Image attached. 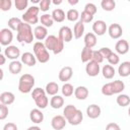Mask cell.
<instances>
[{"instance_id":"cell-1","label":"cell","mask_w":130,"mask_h":130,"mask_svg":"<svg viewBox=\"0 0 130 130\" xmlns=\"http://www.w3.org/2000/svg\"><path fill=\"white\" fill-rule=\"evenodd\" d=\"M16 40L19 43H25V44H31L35 36H34V30L30 26V24L22 21L16 30Z\"/></svg>"},{"instance_id":"cell-2","label":"cell","mask_w":130,"mask_h":130,"mask_svg":"<svg viewBox=\"0 0 130 130\" xmlns=\"http://www.w3.org/2000/svg\"><path fill=\"white\" fill-rule=\"evenodd\" d=\"M48 51H52L55 55L60 54L64 49V42L55 35H49L44 42Z\"/></svg>"},{"instance_id":"cell-3","label":"cell","mask_w":130,"mask_h":130,"mask_svg":"<svg viewBox=\"0 0 130 130\" xmlns=\"http://www.w3.org/2000/svg\"><path fill=\"white\" fill-rule=\"evenodd\" d=\"M35 77L31 74L24 73L20 76L18 80V90L21 93H28L32 91L34 86H35Z\"/></svg>"},{"instance_id":"cell-4","label":"cell","mask_w":130,"mask_h":130,"mask_svg":"<svg viewBox=\"0 0 130 130\" xmlns=\"http://www.w3.org/2000/svg\"><path fill=\"white\" fill-rule=\"evenodd\" d=\"M32 51L34 55L36 56L37 60L40 63H47L50 60V54L49 51L47 50L46 46L42 42H36L32 46Z\"/></svg>"},{"instance_id":"cell-5","label":"cell","mask_w":130,"mask_h":130,"mask_svg":"<svg viewBox=\"0 0 130 130\" xmlns=\"http://www.w3.org/2000/svg\"><path fill=\"white\" fill-rule=\"evenodd\" d=\"M40 12V7L32 5L28 7L25 12L22 14V21L28 23V24H37L40 21V17L38 16Z\"/></svg>"},{"instance_id":"cell-6","label":"cell","mask_w":130,"mask_h":130,"mask_svg":"<svg viewBox=\"0 0 130 130\" xmlns=\"http://www.w3.org/2000/svg\"><path fill=\"white\" fill-rule=\"evenodd\" d=\"M13 40V32L9 27H4L0 30V43L2 46H10Z\"/></svg>"},{"instance_id":"cell-7","label":"cell","mask_w":130,"mask_h":130,"mask_svg":"<svg viewBox=\"0 0 130 130\" xmlns=\"http://www.w3.org/2000/svg\"><path fill=\"white\" fill-rule=\"evenodd\" d=\"M108 34L113 40H118L123 35V28L119 23H111L108 26Z\"/></svg>"},{"instance_id":"cell-8","label":"cell","mask_w":130,"mask_h":130,"mask_svg":"<svg viewBox=\"0 0 130 130\" xmlns=\"http://www.w3.org/2000/svg\"><path fill=\"white\" fill-rule=\"evenodd\" d=\"M58 32H59L58 34V37L64 43H69L70 41H72V39L74 37L73 36V30L69 26H67V25H64V26L60 27V29H59Z\"/></svg>"},{"instance_id":"cell-9","label":"cell","mask_w":130,"mask_h":130,"mask_svg":"<svg viewBox=\"0 0 130 130\" xmlns=\"http://www.w3.org/2000/svg\"><path fill=\"white\" fill-rule=\"evenodd\" d=\"M3 54L6 56L7 59H10V60H12V61L17 60L18 57H21L20 50H19L16 46H13V45H10V46L6 47Z\"/></svg>"},{"instance_id":"cell-10","label":"cell","mask_w":130,"mask_h":130,"mask_svg":"<svg viewBox=\"0 0 130 130\" xmlns=\"http://www.w3.org/2000/svg\"><path fill=\"white\" fill-rule=\"evenodd\" d=\"M100 71H101V67H100L99 63H96V62H94L92 60L86 63V65H85V72H86V74L88 76L95 77V76L99 75Z\"/></svg>"},{"instance_id":"cell-11","label":"cell","mask_w":130,"mask_h":130,"mask_svg":"<svg viewBox=\"0 0 130 130\" xmlns=\"http://www.w3.org/2000/svg\"><path fill=\"white\" fill-rule=\"evenodd\" d=\"M107 30H108V25L104 20L99 19L92 23V31L95 36H103L106 34Z\"/></svg>"},{"instance_id":"cell-12","label":"cell","mask_w":130,"mask_h":130,"mask_svg":"<svg viewBox=\"0 0 130 130\" xmlns=\"http://www.w3.org/2000/svg\"><path fill=\"white\" fill-rule=\"evenodd\" d=\"M67 120L62 115H56L51 120V126L54 130H62L66 126Z\"/></svg>"},{"instance_id":"cell-13","label":"cell","mask_w":130,"mask_h":130,"mask_svg":"<svg viewBox=\"0 0 130 130\" xmlns=\"http://www.w3.org/2000/svg\"><path fill=\"white\" fill-rule=\"evenodd\" d=\"M73 75V69L70 66H64L60 69L59 74H58V78L60 81H63L66 83V81H69L71 79Z\"/></svg>"},{"instance_id":"cell-14","label":"cell","mask_w":130,"mask_h":130,"mask_svg":"<svg viewBox=\"0 0 130 130\" xmlns=\"http://www.w3.org/2000/svg\"><path fill=\"white\" fill-rule=\"evenodd\" d=\"M129 47H130V45H129L128 41L121 39L116 43L115 50H116V53L118 55H125L129 52Z\"/></svg>"},{"instance_id":"cell-15","label":"cell","mask_w":130,"mask_h":130,"mask_svg":"<svg viewBox=\"0 0 130 130\" xmlns=\"http://www.w3.org/2000/svg\"><path fill=\"white\" fill-rule=\"evenodd\" d=\"M20 59H21V63L22 64H24L26 66H29V67L35 66L36 63H37V61H38L37 58H36V56L32 53H30V52H24V53H22Z\"/></svg>"},{"instance_id":"cell-16","label":"cell","mask_w":130,"mask_h":130,"mask_svg":"<svg viewBox=\"0 0 130 130\" xmlns=\"http://www.w3.org/2000/svg\"><path fill=\"white\" fill-rule=\"evenodd\" d=\"M34 36H35V39L38 40V42H41V41H45L47 39V37L49 36L48 35V28L43 26V25H37L35 28H34Z\"/></svg>"},{"instance_id":"cell-17","label":"cell","mask_w":130,"mask_h":130,"mask_svg":"<svg viewBox=\"0 0 130 130\" xmlns=\"http://www.w3.org/2000/svg\"><path fill=\"white\" fill-rule=\"evenodd\" d=\"M101 114H102L101 107L95 104H91L86 108V115L90 119H96L101 116Z\"/></svg>"},{"instance_id":"cell-18","label":"cell","mask_w":130,"mask_h":130,"mask_svg":"<svg viewBox=\"0 0 130 130\" xmlns=\"http://www.w3.org/2000/svg\"><path fill=\"white\" fill-rule=\"evenodd\" d=\"M29 119L32 123L35 124H40L44 121V114L41 111V109L37 108V109H32L29 112Z\"/></svg>"},{"instance_id":"cell-19","label":"cell","mask_w":130,"mask_h":130,"mask_svg":"<svg viewBox=\"0 0 130 130\" xmlns=\"http://www.w3.org/2000/svg\"><path fill=\"white\" fill-rule=\"evenodd\" d=\"M88 94H89V90H88V88H87L86 86H84V85H79V86H77V87L74 89V95H75V98H76L77 100H79V101L85 100V99L88 96Z\"/></svg>"},{"instance_id":"cell-20","label":"cell","mask_w":130,"mask_h":130,"mask_svg":"<svg viewBox=\"0 0 130 130\" xmlns=\"http://www.w3.org/2000/svg\"><path fill=\"white\" fill-rule=\"evenodd\" d=\"M15 101V95L13 92L11 91H3L1 94H0V102L1 104L3 105H6V106H9L11 104H13Z\"/></svg>"},{"instance_id":"cell-21","label":"cell","mask_w":130,"mask_h":130,"mask_svg":"<svg viewBox=\"0 0 130 130\" xmlns=\"http://www.w3.org/2000/svg\"><path fill=\"white\" fill-rule=\"evenodd\" d=\"M32 100L35 101L36 106H37L39 109H41V110L47 108V106H48V104H49V99L47 98V93H46V92H45V93H42V94H40V95H38V96H36V98L32 99Z\"/></svg>"},{"instance_id":"cell-22","label":"cell","mask_w":130,"mask_h":130,"mask_svg":"<svg viewBox=\"0 0 130 130\" xmlns=\"http://www.w3.org/2000/svg\"><path fill=\"white\" fill-rule=\"evenodd\" d=\"M83 42H84V47L92 49L95 45H96V36L93 32H87L85 34L84 38H83Z\"/></svg>"},{"instance_id":"cell-23","label":"cell","mask_w":130,"mask_h":130,"mask_svg":"<svg viewBox=\"0 0 130 130\" xmlns=\"http://www.w3.org/2000/svg\"><path fill=\"white\" fill-rule=\"evenodd\" d=\"M118 73L121 77H128L130 76V61L122 62L118 67Z\"/></svg>"},{"instance_id":"cell-24","label":"cell","mask_w":130,"mask_h":130,"mask_svg":"<svg viewBox=\"0 0 130 130\" xmlns=\"http://www.w3.org/2000/svg\"><path fill=\"white\" fill-rule=\"evenodd\" d=\"M102 73H103L104 78H106V79H112V78L115 76L116 70H115L114 66H112V65H110V64H107V65H104V66H103V68H102Z\"/></svg>"},{"instance_id":"cell-25","label":"cell","mask_w":130,"mask_h":130,"mask_svg":"<svg viewBox=\"0 0 130 130\" xmlns=\"http://www.w3.org/2000/svg\"><path fill=\"white\" fill-rule=\"evenodd\" d=\"M84 34V23L81 20H78L73 27V36L75 39H80Z\"/></svg>"},{"instance_id":"cell-26","label":"cell","mask_w":130,"mask_h":130,"mask_svg":"<svg viewBox=\"0 0 130 130\" xmlns=\"http://www.w3.org/2000/svg\"><path fill=\"white\" fill-rule=\"evenodd\" d=\"M8 70L11 74H18L22 70V63L18 60L11 61L8 65Z\"/></svg>"},{"instance_id":"cell-27","label":"cell","mask_w":130,"mask_h":130,"mask_svg":"<svg viewBox=\"0 0 130 130\" xmlns=\"http://www.w3.org/2000/svg\"><path fill=\"white\" fill-rule=\"evenodd\" d=\"M51 15H52L54 21H56V22H63V21L65 20V17H66V14H65L64 10L61 9V8H56V9H54V10L52 11Z\"/></svg>"},{"instance_id":"cell-28","label":"cell","mask_w":130,"mask_h":130,"mask_svg":"<svg viewBox=\"0 0 130 130\" xmlns=\"http://www.w3.org/2000/svg\"><path fill=\"white\" fill-rule=\"evenodd\" d=\"M82 120H83V114H82V112H81V110H77L76 111V113L67 121L70 125H72V126H77V125H79L81 122H82Z\"/></svg>"},{"instance_id":"cell-29","label":"cell","mask_w":130,"mask_h":130,"mask_svg":"<svg viewBox=\"0 0 130 130\" xmlns=\"http://www.w3.org/2000/svg\"><path fill=\"white\" fill-rule=\"evenodd\" d=\"M40 22H41V25L45 26V27H51L54 23V19L52 17L51 14L49 13H44L40 16Z\"/></svg>"},{"instance_id":"cell-30","label":"cell","mask_w":130,"mask_h":130,"mask_svg":"<svg viewBox=\"0 0 130 130\" xmlns=\"http://www.w3.org/2000/svg\"><path fill=\"white\" fill-rule=\"evenodd\" d=\"M45 90H46V93L49 94V95H52V96L56 95L58 93V91H59V85L55 81H50L49 83L46 84Z\"/></svg>"},{"instance_id":"cell-31","label":"cell","mask_w":130,"mask_h":130,"mask_svg":"<svg viewBox=\"0 0 130 130\" xmlns=\"http://www.w3.org/2000/svg\"><path fill=\"white\" fill-rule=\"evenodd\" d=\"M63 105H64V99L61 95H58V94L53 95L50 100V106L53 109H60L63 107Z\"/></svg>"},{"instance_id":"cell-32","label":"cell","mask_w":130,"mask_h":130,"mask_svg":"<svg viewBox=\"0 0 130 130\" xmlns=\"http://www.w3.org/2000/svg\"><path fill=\"white\" fill-rule=\"evenodd\" d=\"M92 52H93L92 49H89V48L84 47V48L82 49V51H81V55H80L81 62H83V63H87V62L91 61V59H92Z\"/></svg>"},{"instance_id":"cell-33","label":"cell","mask_w":130,"mask_h":130,"mask_svg":"<svg viewBox=\"0 0 130 130\" xmlns=\"http://www.w3.org/2000/svg\"><path fill=\"white\" fill-rule=\"evenodd\" d=\"M116 102H117L118 106H120V107H123V108L127 107L130 105V96L125 93H120V94H118Z\"/></svg>"},{"instance_id":"cell-34","label":"cell","mask_w":130,"mask_h":130,"mask_svg":"<svg viewBox=\"0 0 130 130\" xmlns=\"http://www.w3.org/2000/svg\"><path fill=\"white\" fill-rule=\"evenodd\" d=\"M77 110H78V109H77L75 106H73V105H67V106L64 108V110H63V116H64L65 119L68 121V120L76 113Z\"/></svg>"},{"instance_id":"cell-35","label":"cell","mask_w":130,"mask_h":130,"mask_svg":"<svg viewBox=\"0 0 130 130\" xmlns=\"http://www.w3.org/2000/svg\"><path fill=\"white\" fill-rule=\"evenodd\" d=\"M66 18L69 20V21H78V19L80 18V14L78 12L77 9L75 8H71L69 9L67 12H66Z\"/></svg>"},{"instance_id":"cell-36","label":"cell","mask_w":130,"mask_h":130,"mask_svg":"<svg viewBox=\"0 0 130 130\" xmlns=\"http://www.w3.org/2000/svg\"><path fill=\"white\" fill-rule=\"evenodd\" d=\"M74 87H73V85L71 84V83H69V82H66V83H64L63 84V86H62V94L65 96V98H69V96H71L73 93H74Z\"/></svg>"},{"instance_id":"cell-37","label":"cell","mask_w":130,"mask_h":130,"mask_svg":"<svg viewBox=\"0 0 130 130\" xmlns=\"http://www.w3.org/2000/svg\"><path fill=\"white\" fill-rule=\"evenodd\" d=\"M21 22H22V20L20 18H18V17H11V18L8 19L7 24H8V27L11 30H17Z\"/></svg>"},{"instance_id":"cell-38","label":"cell","mask_w":130,"mask_h":130,"mask_svg":"<svg viewBox=\"0 0 130 130\" xmlns=\"http://www.w3.org/2000/svg\"><path fill=\"white\" fill-rule=\"evenodd\" d=\"M112 86L114 89V93H118V94H120L125 89V83L119 79L112 81Z\"/></svg>"},{"instance_id":"cell-39","label":"cell","mask_w":130,"mask_h":130,"mask_svg":"<svg viewBox=\"0 0 130 130\" xmlns=\"http://www.w3.org/2000/svg\"><path fill=\"white\" fill-rule=\"evenodd\" d=\"M101 6L105 11H112L116 7V2L114 0H102Z\"/></svg>"},{"instance_id":"cell-40","label":"cell","mask_w":130,"mask_h":130,"mask_svg":"<svg viewBox=\"0 0 130 130\" xmlns=\"http://www.w3.org/2000/svg\"><path fill=\"white\" fill-rule=\"evenodd\" d=\"M102 93L106 96H111L114 93V89H113V86H112V82H108V83H105L103 86H102Z\"/></svg>"},{"instance_id":"cell-41","label":"cell","mask_w":130,"mask_h":130,"mask_svg":"<svg viewBox=\"0 0 130 130\" xmlns=\"http://www.w3.org/2000/svg\"><path fill=\"white\" fill-rule=\"evenodd\" d=\"M14 5L15 8L19 11H22L24 9H27V5H28V1L27 0H15L14 1Z\"/></svg>"},{"instance_id":"cell-42","label":"cell","mask_w":130,"mask_h":130,"mask_svg":"<svg viewBox=\"0 0 130 130\" xmlns=\"http://www.w3.org/2000/svg\"><path fill=\"white\" fill-rule=\"evenodd\" d=\"M92 19H93V15L92 14H90V13L84 11V10L81 12L79 20H81L83 23H89V22L92 21Z\"/></svg>"},{"instance_id":"cell-43","label":"cell","mask_w":130,"mask_h":130,"mask_svg":"<svg viewBox=\"0 0 130 130\" xmlns=\"http://www.w3.org/2000/svg\"><path fill=\"white\" fill-rule=\"evenodd\" d=\"M108 60V62H109V64L110 65H117V64H119L120 63V57H119V55L117 54V53H112L111 54V56L107 59Z\"/></svg>"},{"instance_id":"cell-44","label":"cell","mask_w":130,"mask_h":130,"mask_svg":"<svg viewBox=\"0 0 130 130\" xmlns=\"http://www.w3.org/2000/svg\"><path fill=\"white\" fill-rule=\"evenodd\" d=\"M11 6H12V1L11 0H0V9L2 11L10 10Z\"/></svg>"},{"instance_id":"cell-45","label":"cell","mask_w":130,"mask_h":130,"mask_svg":"<svg viewBox=\"0 0 130 130\" xmlns=\"http://www.w3.org/2000/svg\"><path fill=\"white\" fill-rule=\"evenodd\" d=\"M51 3H52L51 0H41V2L39 3L40 10L41 11H44V12L48 11L49 8H50V6H51Z\"/></svg>"},{"instance_id":"cell-46","label":"cell","mask_w":130,"mask_h":130,"mask_svg":"<svg viewBox=\"0 0 130 130\" xmlns=\"http://www.w3.org/2000/svg\"><path fill=\"white\" fill-rule=\"evenodd\" d=\"M84 11H86V12H88V13L94 15V14L96 13L98 9H96V6H95L93 3L88 2V3H86L85 6H84Z\"/></svg>"},{"instance_id":"cell-47","label":"cell","mask_w":130,"mask_h":130,"mask_svg":"<svg viewBox=\"0 0 130 130\" xmlns=\"http://www.w3.org/2000/svg\"><path fill=\"white\" fill-rule=\"evenodd\" d=\"M8 113H9L8 107H7L6 105L1 104V105H0V120L6 119V117L8 116Z\"/></svg>"},{"instance_id":"cell-48","label":"cell","mask_w":130,"mask_h":130,"mask_svg":"<svg viewBox=\"0 0 130 130\" xmlns=\"http://www.w3.org/2000/svg\"><path fill=\"white\" fill-rule=\"evenodd\" d=\"M99 51H100V53L102 54V56H103L104 59H108V58L111 56V54L113 53V51H112L110 48H108V47H103V48H101Z\"/></svg>"},{"instance_id":"cell-49","label":"cell","mask_w":130,"mask_h":130,"mask_svg":"<svg viewBox=\"0 0 130 130\" xmlns=\"http://www.w3.org/2000/svg\"><path fill=\"white\" fill-rule=\"evenodd\" d=\"M91 60L94 61V62H96V63H99V64H101L104 61V58H103V56H102V54L100 53L99 50L92 52V59Z\"/></svg>"},{"instance_id":"cell-50","label":"cell","mask_w":130,"mask_h":130,"mask_svg":"<svg viewBox=\"0 0 130 130\" xmlns=\"http://www.w3.org/2000/svg\"><path fill=\"white\" fill-rule=\"evenodd\" d=\"M3 130H18L17 128V125L15 123H12V122H8L4 125L3 127Z\"/></svg>"},{"instance_id":"cell-51","label":"cell","mask_w":130,"mask_h":130,"mask_svg":"<svg viewBox=\"0 0 130 130\" xmlns=\"http://www.w3.org/2000/svg\"><path fill=\"white\" fill-rule=\"evenodd\" d=\"M106 130H121V128H120V126H119L117 123H115V122H111V123L107 124V126H106Z\"/></svg>"},{"instance_id":"cell-52","label":"cell","mask_w":130,"mask_h":130,"mask_svg":"<svg viewBox=\"0 0 130 130\" xmlns=\"http://www.w3.org/2000/svg\"><path fill=\"white\" fill-rule=\"evenodd\" d=\"M6 62V56L4 54H0V65H4Z\"/></svg>"},{"instance_id":"cell-53","label":"cell","mask_w":130,"mask_h":130,"mask_svg":"<svg viewBox=\"0 0 130 130\" xmlns=\"http://www.w3.org/2000/svg\"><path fill=\"white\" fill-rule=\"evenodd\" d=\"M78 0H68V3L70 4V5H76V4H78Z\"/></svg>"},{"instance_id":"cell-54","label":"cell","mask_w":130,"mask_h":130,"mask_svg":"<svg viewBox=\"0 0 130 130\" xmlns=\"http://www.w3.org/2000/svg\"><path fill=\"white\" fill-rule=\"evenodd\" d=\"M27 130H42L39 126H30L27 128Z\"/></svg>"},{"instance_id":"cell-55","label":"cell","mask_w":130,"mask_h":130,"mask_svg":"<svg viewBox=\"0 0 130 130\" xmlns=\"http://www.w3.org/2000/svg\"><path fill=\"white\" fill-rule=\"evenodd\" d=\"M62 2H63L62 0H53V1H52V3L55 4V5H59V4H61Z\"/></svg>"},{"instance_id":"cell-56","label":"cell","mask_w":130,"mask_h":130,"mask_svg":"<svg viewBox=\"0 0 130 130\" xmlns=\"http://www.w3.org/2000/svg\"><path fill=\"white\" fill-rule=\"evenodd\" d=\"M0 73H1V79L3 78V70L2 69H0Z\"/></svg>"},{"instance_id":"cell-57","label":"cell","mask_w":130,"mask_h":130,"mask_svg":"<svg viewBox=\"0 0 130 130\" xmlns=\"http://www.w3.org/2000/svg\"><path fill=\"white\" fill-rule=\"evenodd\" d=\"M128 115H129V117H130V107H129V109H128Z\"/></svg>"}]
</instances>
